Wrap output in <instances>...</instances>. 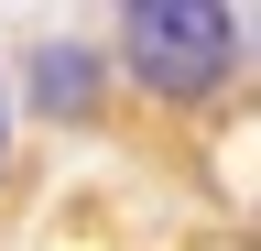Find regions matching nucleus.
I'll return each instance as SVG.
<instances>
[{"label":"nucleus","mask_w":261,"mask_h":251,"mask_svg":"<svg viewBox=\"0 0 261 251\" xmlns=\"http://www.w3.org/2000/svg\"><path fill=\"white\" fill-rule=\"evenodd\" d=\"M33 99L76 120V109L98 99V55H87V44H33Z\"/></svg>","instance_id":"obj_2"},{"label":"nucleus","mask_w":261,"mask_h":251,"mask_svg":"<svg viewBox=\"0 0 261 251\" xmlns=\"http://www.w3.org/2000/svg\"><path fill=\"white\" fill-rule=\"evenodd\" d=\"M0 142H11V109H0Z\"/></svg>","instance_id":"obj_3"},{"label":"nucleus","mask_w":261,"mask_h":251,"mask_svg":"<svg viewBox=\"0 0 261 251\" xmlns=\"http://www.w3.org/2000/svg\"><path fill=\"white\" fill-rule=\"evenodd\" d=\"M240 55V22L218 0H130L120 11V66L152 87V99H207Z\"/></svg>","instance_id":"obj_1"}]
</instances>
